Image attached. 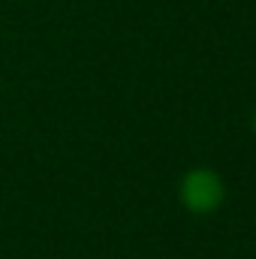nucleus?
Returning a JSON list of instances; mask_svg holds the SVG:
<instances>
[{
    "instance_id": "nucleus-1",
    "label": "nucleus",
    "mask_w": 256,
    "mask_h": 259,
    "mask_svg": "<svg viewBox=\"0 0 256 259\" xmlns=\"http://www.w3.org/2000/svg\"><path fill=\"white\" fill-rule=\"evenodd\" d=\"M178 199L181 205L196 214V217H208L214 214L223 199H226V184L223 178L214 172V169H205V166H196V169H187L181 184H178Z\"/></svg>"
},
{
    "instance_id": "nucleus-2",
    "label": "nucleus",
    "mask_w": 256,
    "mask_h": 259,
    "mask_svg": "<svg viewBox=\"0 0 256 259\" xmlns=\"http://www.w3.org/2000/svg\"><path fill=\"white\" fill-rule=\"evenodd\" d=\"M253 136H256V109H253Z\"/></svg>"
}]
</instances>
